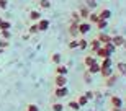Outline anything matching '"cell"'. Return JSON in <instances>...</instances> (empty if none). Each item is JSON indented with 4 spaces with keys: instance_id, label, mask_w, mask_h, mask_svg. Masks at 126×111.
<instances>
[{
    "instance_id": "obj_1",
    "label": "cell",
    "mask_w": 126,
    "mask_h": 111,
    "mask_svg": "<svg viewBox=\"0 0 126 111\" xmlns=\"http://www.w3.org/2000/svg\"><path fill=\"white\" fill-rule=\"evenodd\" d=\"M41 5H43V7H46V8H47V7H49V2H47V0H43V2H41Z\"/></svg>"
},
{
    "instance_id": "obj_2",
    "label": "cell",
    "mask_w": 126,
    "mask_h": 111,
    "mask_svg": "<svg viewBox=\"0 0 126 111\" xmlns=\"http://www.w3.org/2000/svg\"><path fill=\"white\" fill-rule=\"evenodd\" d=\"M5 5H7V2H5V0H2V2H0V8H5Z\"/></svg>"
}]
</instances>
